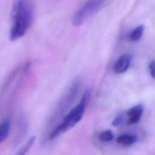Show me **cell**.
I'll list each match as a JSON object with an SVG mask.
<instances>
[{
  "label": "cell",
  "instance_id": "cell-2",
  "mask_svg": "<svg viewBox=\"0 0 155 155\" xmlns=\"http://www.w3.org/2000/svg\"><path fill=\"white\" fill-rule=\"evenodd\" d=\"M90 96V91L86 90L79 104L74 107L63 118L62 122L55 126L48 133L47 136L48 140H53L60 136L76 125L82 119L88 104Z\"/></svg>",
  "mask_w": 155,
  "mask_h": 155
},
{
  "label": "cell",
  "instance_id": "cell-6",
  "mask_svg": "<svg viewBox=\"0 0 155 155\" xmlns=\"http://www.w3.org/2000/svg\"><path fill=\"white\" fill-rule=\"evenodd\" d=\"M131 60V55L125 53L122 55L116 62L114 65V71L116 73H122L128 68Z\"/></svg>",
  "mask_w": 155,
  "mask_h": 155
},
{
  "label": "cell",
  "instance_id": "cell-3",
  "mask_svg": "<svg viewBox=\"0 0 155 155\" xmlns=\"http://www.w3.org/2000/svg\"><path fill=\"white\" fill-rule=\"evenodd\" d=\"M106 0H88L78 10L73 18L74 26L81 25L89 16L98 11Z\"/></svg>",
  "mask_w": 155,
  "mask_h": 155
},
{
  "label": "cell",
  "instance_id": "cell-1",
  "mask_svg": "<svg viewBox=\"0 0 155 155\" xmlns=\"http://www.w3.org/2000/svg\"><path fill=\"white\" fill-rule=\"evenodd\" d=\"M34 18V4L32 0H15L11 10L10 41L22 38L32 25Z\"/></svg>",
  "mask_w": 155,
  "mask_h": 155
},
{
  "label": "cell",
  "instance_id": "cell-9",
  "mask_svg": "<svg viewBox=\"0 0 155 155\" xmlns=\"http://www.w3.org/2000/svg\"><path fill=\"white\" fill-rule=\"evenodd\" d=\"M144 30V26L143 25H140L136 27L130 33V40L131 41H138L141 36L142 35L143 31Z\"/></svg>",
  "mask_w": 155,
  "mask_h": 155
},
{
  "label": "cell",
  "instance_id": "cell-5",
  "mask_svg": "<svg viewBox=\"0 0 155 155\" xmlns=\"http://www.w3.org/2000/svg\"><path fill=\"white\" fill-rule=\"evenodd\" d=\"M28 129L27 120L24 115L21 114L19 117L18 124V131L16 137L14 139L13 147L16 148L21 142L24 139V137L26 135Z\"/></svg>",
  "mask_w": 155,
  "mask_h": 155
},
{
  "label": "cell",
  "instance_id": "cell-4",
  "mask_svg": "<svg viewBox=\"0 0 155 155\" xmlns=\"http://www.w3.org/2000/svg\"><path fill=\"white\" fill-rule=\"evenodd\" d=\"M143 111V107L140 104L129 108L125 113V116L128 117V119L126 120L127 125H131L137 123L142 117Z\"/></svg>",
  "mask_w": 155,
  "mask_h": 155
},
{
  "label": "cell",
  "instance_id": "cell-13",
  "mask_svg": "<svg viewBox=\"0 0 155 155\" xmlns=\"http://www.w3.org/2000/svg\"><path fill=\"white\" fill-rule=\"evenodd\" d=\"M149 68L151 76L155 79V61H152L149 65Z\"/></svg>",
  "mask_w": 155,
  "mask_h": 155
},
{
  "label": "cell",
  "instance_id": "cell-8",
  "mask_svg": "<svg viewBox=\"0 0 155 155\" xmlns=\"http://www.w3.org/2000/svg\"><path fill=\"white\" fill-rule=\"evenodd\" d=\"M137 140V137L136 135L131 134H123L118 136L116 141L117 143L129 146L134 143Z\"/></svg>",
  "mask_w": 155,
  "mask_h": 155
},
{
  "label": "cell",
  "instance_id": "cell-7",
  "mask_svg": "<svg viewBox=\"0 0 155 155\" xmlns=\"http://www.w3.org/2000/svg\"><path fill=\"white\" fill-rule=\"evenodd\" d=\"M11 128L10 120L5 119L0 124V143L5 140L9 136Z\"/></svg>",
  "mask_w": 155,
  "mask_h": 155
},
{
  "label": "cell",
  "instance_id": "cell-11",
  "mask_svg": "<svg viewBox=\"0 0 155 155\" xmlns=\"http://www.w3.org/2000/svg\"><path fill=\"white\" fill-rule=\"evenodd\" d=\"M125 119V114L120 113H119L113 120L112 125L114 127L120 125Z\"/></svg>",
  "mask_w": 155,
  "mask_h": 155
},
{
  "label": "cell",
  "instance_id": "cell-12",
  "mask_svg": "<svg viewBox=\"0 0 155 155\" xmlns=\"http://www.w3.org/2000/svg\"><path fill=\"white\" fill-rule=\"evenodd\" d=\"M29 150V146L27 144H24L20 148V149L16 153L15 155H25Z\"/></svg>",
  "mask_w": 155,
  "mask_h": 155
},
{
  "label": "cell",
  "instance_id": "cell-10",
  "mask_svg": "<svg viewBox=\"0 0 155 155\" xmlns=\"http://www.w3.org/2000/svg\"><path fill=\"white\" fill-rule=\"evenodd\" d=\"M99 139L104 142H108L114 139V134L110 130H107L101 132L99 135Z\"/></svg>",
  "mask_w": 155,
  "mask_h": 155
}]
</instances>
